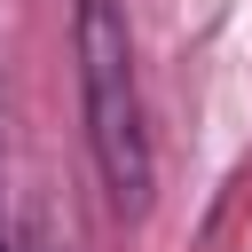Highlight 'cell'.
<instances>
[{
    "label": "cell",
    "mask_w": 252,
    "mask_h": 252,
    "mask_svg": "<svg viewBox=\"0 0 252 252\" xmlns=\"http://www.w3.org/2000/svg\"><path fill=\"white\" fill-rule=\"evenodd\" d=\"M71 55H79V118H87V158L118 220H134L158 189V150H150V110H142V71H134V32L118 0H79L71 8Z\"/></svg>",
    "instance_id": "cell-1"
},
{
    "label": "cell",
    "mask_w": 252,
    "mask_h": 252,
    "mask_svg": "<svg viewBox=\"0 0 252 252\" xmlns=\"http://www.w3.org/2000/svg\"><path fill=\"white\" fill-rule=\"evenodd\" d=\"M0 158H8V63H0Z\"/></svg>",
    "instance_id": "cell-2"
},
{
    "label": "cell",
    "mask_w": 252,
    "mask_h": 252,
    "mask_svg": "<svg viewBox=\"0 0 252 252\" xmlns=\"http://www.w3.org/2000/svg\"><path fill=\"white\" fill-rule=\"evenodd\" d=\"M0 252H16V236H8V228H0Z\"/></svg>",
    "instance_id": "cell-3"
},
{
    "label": "cell",
    "mask_w": 252,
    "mask_h": 252,
    "mask_svg": "<svg viewBox=\"0 0 252 252\" xmlns=\"http://www.w3.org/2000/svg\"><path fill=\"white\" fill-rule=\"evenodd\" d=\"M16 252H24V244H16Z\"/></svg>",
    "instance_id": "cell-4"
}]
</instances>
